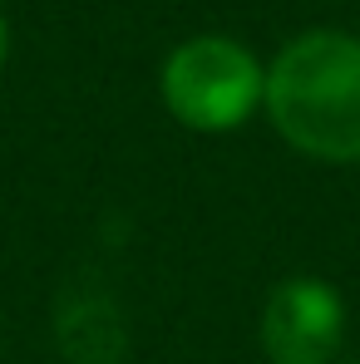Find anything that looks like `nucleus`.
<instances>
[{
	"instance_id": "nucleus-1",
	"label": "nucleus",
	"mask_w": 360,
	"mask_h": 364,
	"mask_svg": "<svg viewBox=\"0 0 360 364\" xmlns=\"http://www.w3.org/2000/svg\"><path fill=\"white\" fill-rule=\"evenodd\" d=\"M272 128L311 163H360V35L306 30L267 64Z\"/></svg>"
},
{
	"instance_id": "nucleus-2",
	"label": "nucleus",
	"mask_w": 360,
	"mask_h": 364,
	"mask_svg": "<svg viewBox=\"0 0 360 364\" xmlns=\"http://www.w3.org/2000/svg\"><path fill=\"white\" fill-rule=\"evenodd\" d=\"M158 94L187 133H232L267 99V64L232 35H192L163 60Z\"/></svg>"
},
{
	"instance_id": "nucleus-3",
	"label": "nucleus",
	"mask_w": 360,
	"mask_h": 364,
	"mask_svg": "<svg viewBox=\"0 0 360 364\" xmlns=\"http://www.w3.org/2000/svg\"><path fill=\"white\" fill-rule=\"evenodd\" d=\"M272 364H331L346 345V301L321 276H287L272 286L257 325Z\"/></svg>"
},
{
	"instance_id": "nucleus-4",
	"label": "nucleus",
	"mask_w": 360,
	"mask_h": 364,
	"mask_svg": "<svg viewBox=\"0 0 360 364\" xmlns=\"http://www.w3.org/2000/svg\"><path fill=\"white\" fill-rule=\"evenodd\" d=\"M10 60V25H5V15H0V69Z\"/></svg>"
}]
</instances>
